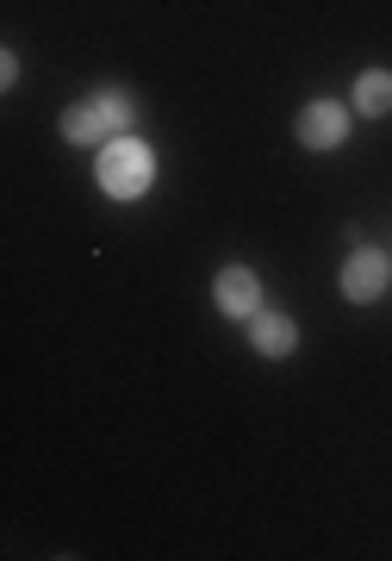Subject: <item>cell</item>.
Instances as JSON below:
<instances>
[{
    "mask_svg": "<svg viewBox=\"0 0 392 561\" xmlns=\"http://www.w3.org/2000/svg\"><path fill=\"white\" fill-rule=\"evenodd\" d=\"M343 138H349V113L336 101H312L299 113V144H305V150H336Z\"/></svg>",
    "mask_w": 392,
    "mask_h": 561,
    "instance_id": "7a4b0ae2",
    "label": "cell"
},
{
    "mask_svg": "<svg viewBox=\"0 0 392 561\" xmlns=\"http://www.w3.org/2000/svg\"><path fill=\"white\" fill-rule=\"evenodd\" d=\"M355 106H361L368 119H380V113H392V76H387V69H368V76L355 81Z\"/></svg>",
    "mask_w": 392,
    "mask_h": 561,
    "instance_id": "52a82bcc",
    "label": "cell"
},
{
    "mask_svg": "<svg viewBox=\"0 0 392 561\" xmlns=\"http://www.w3.org/2000/svg\"><path fill=\"white\" fill-rule=\"evenodd\" d=\"M343 294L349 300H380L387 294V256L380 250H355L349 268H343Z\"/></svg>",
    "mask_w": 392,
    "mask_h": 561,
    "instance_id": "3957f363",
    "label": "cell"
},
{
    "mask_svg": "<svg viewBox=\"0 0 392 561\" xmlns=\"http://www.w3.org/2000/svg\"><path fill=\"white\" fill-rule=\"evenodd\" d=\"M255 306H262V280H255L250 268H224V275H218V312L255 319Z\"/></svg>",
    "mask_w": 392,
    "mask_h": 561,
    "instance_id": "277c9868",
    "label": "cell"
},
{
    "mask_svg": "<svg viewBox=\"0 0 392 561\" xmlns=\"http://www.w3.org/2000/svg\"><path fill=\"white\" fill-rule=\"evenodd\" d=\"M100 187L113 201H138L143 187H150V150L138 138H113L100 150Z\"/></svg>",
    "mask_w": 392,
    "mask_h": 561,
    "instance_id": "6da1fadb",
    "label": "cell"
},
{
    "mask_svg": "<svg viewBox=\"0 0 392 561\" xmlns=\"http://www.w3.org/2000/svg\"><path fill=\"white\" fill-rule=\"evenodd\" d=\"M255 350L262 356H293V343H299V331H293V319H280V312H255Z\"/></svg>",
    "mask_w": 392,
    "mask_h": 561,
    "instance_id": "5b68a950",
    "label": "cell"
},
{
    "mask_svg": "<svg viewBox=\"0 0 392 561\" xmlns=\"http://www.w3.org/2000/svg\"><path fill=\"white\" fill-rule=\"evenodd\" d=\"M62 138H76V144H100V138H113V125H106V113H100V101H81L62 113Z\"/></svg>",
    "mask_w": 392,
    "mask_h": 561,
    "instance_id": "8992f818",
    "label": "cell"
},
{
    "mask_svg": "<svg viewBox=\"0 0 392 561\" xmlns=\"http://www.w3.org/2000/svg\"><path fill=\"white\" fill-rule=\"evenodd\" d=\"M100 101V113H106V125H113V131H125V125H131V94H125V88H106V94H94Z\"/></svg>",
    "mask_w": 392,
    "mask_h": 561,
    "instance_id": "ba28073f",
    "label": "cell"
}]
</instances>
